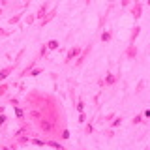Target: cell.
Masks as SVG:
<instances>
[{
    "mask_svg": "<svg viewBox=\"0 0 150 150\" xmlns=\"http://www.w3.org/2000/svg\"><path fill=\"white\" fill-rule=\"evenodd\" d=\"M45 146H51V148H58V150H64V144L60 143V141H56V139H53V137L45 139Z\"/></svg>",
    "mask_w": 150,
    "mask_h": 150,
    "instance_id": "cell-9",
    "label": "cell"
},
{
    "mask_svg": "<svg viewBox=\"0 0 150 150\" xmlns=\"http://www.w3.org/2000/svg\"><path fill=\"white\" fill-rule=\"evenodd\" d=\"M47 53H49V49H47V45L43 43V45L40 47V53H38L36 56H38V58H43V56H47Z\"/></svg>",
    "mask_w": 150,
    "mask_h": 150,
    "instance_id": "cell-20",
    "label": "cell"
},
{
    "mask_svg": "<svg viewBox=\"0 0 150 150\" xmlns=\"http://www.w3.org/2000/svg\"><path fill=\"white\" fill-rule=\"evenodd\" d=\"M124 54H126V58H128V60H135V58H137V54H139L137 45H135V43H129L128 47H126Z\"/></svg>",
    "mask_w": 150,
    "mask_h": 150,
    "instance_id": "cell-5",
    "label": "cell"
},
{
    "mask_svg": "<svg viewBox=\"0 0 150 150\" xmlns=\"http://www.w3.org/2000/svg\"><path fill=\"white\" fill-rule=\"evenodd\" d=\"M38 60H40V58H38V56H36L34 60H30V62H28V64L25 66V68H23L21 71H19V75H17V79H25L26 75H28V71H30V69H32V68H34V66L38 64Z\"/></svg>",
    "mask_w": 150,
    "mask_h": 150,
    "instance_id": "cell-6",
    "label": "cell"
},
{
    "mask_svg": "<svg viewBox=\"0 0 150 150\" xmlns=\"http://www.w3.org/2000/svg\"><path fill=\"white\" fill-rule=\"evenodd\" d=\"M128 9H129V15L135 19V21H139L141 17H143V4L139 2V0H135V2H131L129 6H128Z\"/></svg>",
    "mask_w": 150,
    "mask_h": 150,
    "instance_id": "cell-1",
    "label": "cell"
},
{
    "mask_svg": "<svg viewBox=\"0 0 150 150\" xmlns=\"http://www.w3.org/2000/svg\"><path fill=\"white\" fill-rule=\"evenodd\" d=\"M45 45H47V49H49V51H58L60 49V41L58 40H49Z\"/></svg>",
    "mask_w": 150,
    "mask_h": 150,
    "instance_id": "cell-14",
    "label": "cell"
},
{
    "mask_svg": "<svg viewBox=\"0 0 150 150\" xmlns=\"http://www.w3.org/2000/svg\"><path fill=\"white\" fill-rule=\"evenodd\" d=\"M81 47H79V45H73V47H69V51H68V53H66V58H64V64H71L73 62V60L75 58H77V56H79V53H81Z\"/></svg>",
    "mask_w": 150,
    "mask_h": 150,
    "instance_id": "cell-3",
    "label": "cell"
},
{
    "mask_svg": "<svg viewBox=\"0 0 150 150\" xmlns=\"http://www.w3.org/2000/svg\"><path fill=\"white\" fill-rule=\"evenodd\" d=\"M28 144H34V146H45V139H38V137H32L30 135V143Z\"/></svg>",
    "mask_w": 150,
    "mask_h": 150,
    "instance_id": "cell-18",
    "label": "cell"
},
{
    "mask_svg": "<svg viewBox=\"0 0 150 150\" xmlns=\"http://www.w3.org/2000/svg\"><path fill=\"white\" fill-rule=\"evenodd\" d=\"M75 109H77V112L84 111V100H83V98H79V100H77V105H75Z\"/></svg>",
    "mask_w": 150,
    "mask_h": 150,
    "instance_id": "cell-24",
    "label": "cell"
},
{
    "mask_svg": "<svg viewBox=\"0 0 150 150\" xmlns=\"http://www.w3.org/2000/svg\"><path fill=\"white\" fill-rule=\"evenodd\" d=\"M122 124V116H115V118L111 120V128H118Z\"/></svg>",
    "mask_w": 150,
    "mask_h": 150,
    "instance_id": "cell-21",
    "label": "cell"
},
{
    "mask_svg": "<svg viewBox=\"0 0 150 150\" xmlns=\"http://www.w3.org/2000/svg\"><path fill=\"white\" fill-rule=\"evenodd\" d=\"M115 116H116L115 112H107V115H105V116H103V118H101V122H103V124H105V122H111L112 118H115Z\"/></svg>",
    "mask_w": 150,
    "mask_h": 150,
    "instance_id": "cell-27",
    "label": "cell"
},
{
    "mask_svg": "<svg viewBox=\"0 0 150 150\" xmlns=\"http://www.w3.org/2000/svg\"><path fill=\"white\" fill-rule=\"evenodd\" d=\"M139 34H141V26L135 25L133 28H131V34H129V43H135V40L139 38Z\"/></svg>",
    "mask_w": 150,
    "mask_h": 150,
    "instance_id": "cell-12",
    "label": "cell"
},
{
    "mask_svg": "<svg viewBox=\"0 0 150 150\" xmlns=\"http://www.w3.org/2000/svg\"><path fill=\"white\" fill-rule=\"evenodd\" d=\"M58 137L62 139V141H68V139H69V129H68V128H64L62 131H60V135H58Z\"/></svg>",
    "mask_w": 150,
    "mask_h": 150,
    "instance_id": "cell-23",
    "label": "cell"
},
{
    "mask_svg": "<svg viewBox=\"0 0 150 150\" xmlns=\"http://www.w3.org/2000/svg\"><path fill=\"white\" fill-rule=\"evenodd\" d=\"M144 84H146V83H144V81H139V84H137V88H135V94H137V96H139V94H141V92H143V88H144Z\"/></svg>",
    "mask_w": 150,
    "mask_h": 150,
    "instance_id": "cell-31",
    "label": "cell"
},
{
    "mask_svg": "<svg viewBox=\"0 0 150 150\" xmlns=\"http://www.w3.org/2000/svg\"><path fill=\"white\" fill-rule=\"evenodd\" d=\"M11 32H13V30H8V28H2V26H0V38H8V36H11Z\"/></svg>",
    "mask_w": 150,
    "mask_h": 150,
    "instance_id": "cell-26",
    "label": "cell"
},
{
    "mask_svg": "<svg viewBox=\"0 0 150 150\" xmlns=\"http://www.w3.org/2000/svg\"><path fill=\"white\" fill-rule=\"evenodd\" d=\"M100 40L103 41V43H109V41L112 40V32H111V30H103L101 36H100Z\"/></svg>",
    "mask_w": 150,
    "mask_h": 150,
    "instance_id": "cell-16",
    "label": "cell"
},
{
    "mask_svg": "<svg viewBox=\"0 0 150 150\" xmlns=\"http://www.w3.org/2000/svg\"><path fill=\"white\" fill-rule=\"evenodd\" d=\"M90 51H92V45H86L84 49L79 53V56L75 58V68H81V66L86 62V58H88V54H90Z\"/></svg>",
    "mask_w": 150,
    "mask_h": 150,
    "instance_id": "cell-2",
    "label": "cell"
},
{
    "mask_svg": "<svg viewBox=\"0 0 150 150\" xmlns=\"http://www.w3.org/2000/svg\"><path fill=\"white\" fill-rule=\"evenodd\" d=\"M9 88H11V84H9V83H6V81H2V83H0V98H4V96H6Z\"/></svg>",
    "mask_w": 150,
    "mask_h": 150,
    "instance_id": "cell-17",
    "label": "cell"
},
{
    "mask_svg": "<svg viewBox=\"0 0 150 150\" xmlns=\"http://www.w3.org/2000/svg\"><path fill=\"white\" fill-rule=\"evenodd\" d=\"M6 124H8V116L4 112H0V128H4Z\"/></svg>",
    "mask_w": 150,
    "mask_h": 150,
    "instance_id": "cell-30",
    "label": "cell"
},
{
    "mask_svg": "<svg viewBox=\"0 0 150 150\" xmlns=\"http://www.w3.org/2000/svg\"><path fill=\"white\" fill-rule=\"evenodd\" d=\"M131 2H133V0H120V6H122V8H128Z\"/></svg>",
    "mask_w": 150,
    "mask_h": 150,
    "instance_id": "cell-35",
    "label": "cell"
},
{
    "mask_svg": "<svg viewBox=\"0 0 150 150\" xmlns=\"http://www.w3.org/2000/svg\"><path fill=\"white\" fill-rule=\"evenodd\" d=\"M49 9H51V2H49V0H45V2L40 6V9H38V11L34 13V15H36V21H41V19L45 17V13L49 11Z\"/></svg>",
    "mask_w": 150,
    "mask_h": 150,
    "instance_id": "cell-4",
    "label": "cell"
},
{
    "mask_svg": "<svg viewBox=\"0 0 150 150\" xmlns=\"http://www.w3.org/2000/svg\"><path fill=\"white\" fill-rule=\"evenodd\" d=\"M13 111H15V116L19 118V122L25 120V109H23V105H13Z\"/></svg>",
    "mask_w": 150,
    "mask_h": 150,
    "instance_id": "cell-13",
    "label": "cell"
},
{
    "mask_svg": "<svg viewBox=\"0 0 150 150\" xmlns=\"http://www.w3.org/2000/svg\"><path fill=\"white\" fill-rule=\"evenodd\" d=\"M92 133H94V124L88 122V124L84 126V135H92Z\"/></svg>",
    "mask_w": 150,
    "mask_h": 150,
    "instance_id": "cell-22",
    "label": "cell"
},
{
    "mask_svg": "<svg viewBox=\"0 0 150 150\" xmlns=\"http://www.w3.org/2000/svg\"><path fill=\"white\" fill-rule=\"evenodd\" d=\"M54 17H56V8H51L49 11L45 13V17H43V19H41V21H40V26H45V25H49V23L53 21Z\"/></svg>",
    "mask_w": 150,
    "mask_h": 150,
    "instance_id": "cell-8",
    "label": "cell"
},
{
    "mask_svg": "<svg viewBox=\"0 0 150 150\" xmlns=\"http://www.w3.org/2000/svg\"><path fill=\"white\" fill-rule=\"evenodd\" d=\"M116 81H118V75H115V73H107L105 75V79H103V86H112Z\"/></svg>",
    "mask_w": 150,
    "mask_h": 150,
    "instance_id": "cell-10",
    "label": "cell"
},
{
    "mask_svg": "<svg viewBox=\"0 0 150 150\" xmlns=\"http://www.w3.org/2000/svg\"><path fill=\"white\" fill-rule=\"evenodd\" d=\"M43 71H45V69L41 68V66H38V64H36L34 68H32L30 71H28V75H30V77H38V75H41V73H43Z\"/></svg>",
    "mask_w": 150,
    "mask_h": 150,
    "instance_id": "cell-15",
    "label": "cell"
},
{
    "mask_svg": "<svg viewBox=\"0 0 150 150\" xmlns=\"http://www.w3.org/2000/svg\"><path fill=\"white\" fill-rule=\"evenodd\" d=\"M8 101H9V105H11V107H13V105H19V103H21V101H19V98H9Z\"/></svg>",
    "mask_w": 150,
    "mask_h": 150,
    "instance_id": "cell-34",
    "label": "cell"
},
{
    "mask_svg": "<svg viewBox=\"0 0 150 150\" xmlns=\"http://www.w3.org/2000/svg\"><path fill=\"white\" fill-rule=\"evenodd\" d=\"M15 68H17L15 64H9V66H6V68H2V69H0V83H2V81H6L9 75L15 71Z\"/></svg>",
    "mask_w": 150,
    "mask_h": 150,
    "instance_id": "cell-7",
    "label": "cell"
},
{
    "mask_svg": "<svg viewBox=\"0 0 150 150\" xmlns=\"http://www.w3.org/2000/svg\"><path fill=\"white\" fill-rule=\"evenodd\" d=\"M141 122H144V120H143V115H135V116H133V120H131V124L137 126V124H141Z\"/></svg>",
    "mask_w": 150,
    "mask_h": 150,
    "instance_id": "cell-28",
    "label": "cell"
},
{
    "mask_svg": "<svg viewBox=\"0 0 150 150\" xmlns=\"http://www.w3.org/2000/svg\"><path fill=\"white\" fill-rule=\"evenodd\" d=\"M4 109H6V105H2V103H0V112H4Z\"/></svg>",
    "mask_w": 150,
    "mask_h": 150,
    "instance_id": "cell-36",
    "label": "cell"
},
{
    "mask_svg": "<svg viewBox=\"0 0 150 150\" xmlns=\"http://www.w3.org/2000/svg\"><path fill=\"white\" fill-rule=\"evenodd\" d=\"M79 124H84V122H86V115H84V111H81V112H79Z\"/></svg>",
    "mask_w": 150,
    "mask_h": 150,
    "instance_id": "cell-32",
    "label": "cell"
},
{
    "mask_svg": "<svg viewBox=\"0 0 150 150\" xmlns=\"http://www.w3.org/2000/svg\"><path fill=\"white\" fill-rule=\"evenodd\" d=\"M21 19H23V13H15L13 17H9V19H8V25H17Z\"/></svg>",
    "mask_w": 150,
    "mask_h": 150,
    "instance_id": "cell-19",
    "label": "cell"
},
{
    "mask_svg": "<svg viewBox=\"0 0 150 150\" xmlns=\"http://www.w3.org/2000/svg\"><path fill=\"white\" fill-rule=\"evenodd\" d=\"M34 21H36V15H34V13H30V15L25 17V23H26V25H32Z\"/></svg>",
    "mask_w": 150,
    "mask_h": 150,
    "instance_id": "cell-29",
    "label": "cell"
},
{
    "mask_svg": "<svg viewBox=\"0 0 150 150\" xmlns=\"http://www.w3.org/2000/svg\"><path fill=\"white\" fill-rule=\"evenodd\" d=\"M103 135H105V137H115V131H112V129H103Z\"/></svg>",
    "mask_w": 150,
    "mask_h": 150,
    "instance_id": "cell-33",
    "label": "cell"
},
{
    "mask_svg": "<svg viewBox=\"0 0 150 150\" xmlns=\"http://www.w3.org/2000/svg\"><path fill=\"white\" fill-rule=\"evenodd\" d=\"M25 53H26V49H21V51L17 53V56H15V66H19V62H21V58L25 56Z\"/></svg>",
    "mask_w": 150,
    "mask_h": 150,
    "instance_id": "cell-25",
    "label": "cell"
},
{
    "mask_svg": "<svg viewBox=\"0 0 150 150\" xmlns=\"http://www.w3.org/2000/svg\"><path fill=\"white\" fill-rule=\"evenodd\" d=\"M15 141H17L19 146H26V144L30 143V133H23V135H19V137H15Z\"/></svg>",
    "mask_w": 150,
    "mask_h": 150,
    "instance_id": "cell-11",
    "label": "cell"
}]
</instances>
